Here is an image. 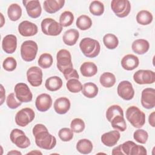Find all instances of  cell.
I'll use <instances>...</instances> for the list:
<instances>
[{
    "label": "cell",
    "mask_w": 155,
    "mask_h": 155,
    "mask_svg": "<svg viewBox=\"0 0 155 155\" xmlns=\"http://www.w3.org/2000/svg\"><path fill=\"white\" fill-rule=\"evenodd\" d=\"M54 110L56 113L64 114L68 112L70 108L71 103L70 100L65 97L58 98L54 102Z\"/></svg>",
    "instance_id": "ffe728a7"
},
{
    "label": "cell",
    "mask_w": 155,
    "mask_h": 155,
    "mask_svg": "<svg viewBox=\"0 0 155 155\" xmlns=\"http://www.w3.org/2000/svg\"><path fill=\"white\" fill-rule=\"evenodd\" d=\"M118 95L124 100L130 101L134 95V90L132 84L128 81H121L117 88Z\"/></svg>",
    "instance_id": "7c38bea8"
},
{
    "label": "cell",
    "mask_w": 155,
    "mask_h": 155,
    "mask_svg": "<svg viewBox=\"0 0 155 155\" xmlns=\"http://www.w3.org/2000/svg\"><path fill=\"white\" fill-rule=\"evenodd\" d=\"M56 66L58 70L62 73L66 80L79 79V76L76 70L73 68L70 52L65 49H61L56 54Z\"/></svg>",
    "instance_id": "6da1fadb"
},
{
    "label": "cell",
    "mask_w": 155,
    "mask_h": 155,
    "mask_svg": "<svg viewBox=\"0 0 155 155\" xmlns=\"http://www.w3.org/2000/svg\"><path fill=\"white\" fill-rule=\"evenodd\" d=\"M153 15L148 10H140L136 15V21L137 23L142 25L150 24L153 21Z\"/></svg>",
    "instance_id": "f546056e"
},
{
    "label": "cell",
    "mask_w": 155,
    "mask_h": 155,
    "mask_svg": "<svg viewBox=\"0 0 155 155\" xmlns=\"http://www.w3.org/2000/svg\"><path fill=\"white\" fill-rule=\"evenodd\" d=\"M79 47L82 53L90 58H94L98 56L101 50L99 42L90 38H83L79 43Z\"/></svg>",
    "instance_id": "3957f363"
},
{
    "label": "cell",
    "mask_w": 155,
    "mask_h": 155,
    "mask_svg": "<svg viewBox=\"0 0 155 155\" xmlns=\"http://www.w3.org/2000/svg\"><path fill=\"white\" fill-rule=\"evenodd\" d=\"M141 104L146 109L153 108L155 106V90L153 88L143 89L141 94Z\"/></svg>",
    "instance_id": "5bb4252c"
},
{
    "label": "cell",
    "mask_w": 155,
    "mask_h": 155,
    "mask_svg": "<svg viewBox=\"0 0 155 155\" xmlns=\"http://www.w3.org/2000/svg\"><path fill=\"white\" fill-rule=\"evenodd\" d=\"M17 66L16 60L13 57H7L5 58L2 63L4 69L8 71H12L15 70Z\"/></svg>",
    "instance_id": "ee69618b"
},
{
    "label": "cell",
    "mask_w": 155,
    "mask_h": 155,
    "mask_svg": "<svg viewBox=\"0 0 155 155\" xmlns=\"http://www.w3.org/2000/svg\"><path fill=\"white\" fill-rule=\"evenodd\" d=\"M90 12L94 16H101L104 12V5L99 1H92L89 6Z\"/></svg>",
    "instance_id": "8d00e7d4"
},
{
    "label": "cell",
    "mask_w": 155,
    "mask_h": 155,
    "mask_svg": "<svg viewBox=\"0 0 155 155\" xmlns=\"http://www.w3.org/2000/svg\"><path fill=\"white\" fill-rule=\"evenodd\" d=\"M139 64V58L132 54H128L123 57L121 60V65L124 70L131 71L138 67Z\"/></svg>",
    "instance_id": "44dd1931"
},
{
    "label": "cell",
    "mask_w": 155,
    "mask_h": 155,
    "mask_svg": "<svg viewBox=\"0 0 155 155\" xmlns=\"http://www.w3.org/2000/svg\"><path fill=\"white\" fill-rule=\"evenodd\" d=\"M59 138L64 142H68L73 137V131L68 128H62L58 132Z\"/></svg>",
    "instance_id": "7bdbcfd3"
},
{
    "label": "cell",
    "mask_w": 155,
    "mask_h": 155,
    "mask_svg": "<svg viewBox=\"0 0 155 155\" xmlns=\"http://www.w3.org/2000/svg\"><path fill=\"white\" fill-rule=\"evenodd\" d=\"M85 127L84 121L80 118H75L73 119L70 124V128L71 130L76 133L82 132Z\"/></svg>",
    "instance_id": "60d3db41"
},
{
    "label": "cell",
    "mask_w": 155,
    "mask_h": 155,
    "mask_svg": "<svg viewBox=\"0 0 155 155\" xmlns=\"http://www.w3.org/2000/svg\"><path fill=\"white\" fill-rule=\"evenodd\" d=\"M80 71L82 76L85 77H92L97 73V67L92 62H85L81 65Z\"/></svg>",
    "instance_id": "484cf974"
},
{
    "label": "cell",
    "mask_w": 155,
    "mask_h": 155,
    "mask_svg": "<svg viewBox=\"0 0 155 155\" xmlns=\"http://www.w3.org/2000/svg\"><path fill=\"white\" fill-rule=\"evenodd\" d=\"M42 70L36 66L31 67L27 71V78L28 82L33 87H39L42 82Z\"/></svg>",
    "instance_id": "4fadbf2b"
},
{
    "label": "cell",
    "mask_w": 155,
    "mask_h": 155,
    "mask_svg": "<svg viewBox=\"0 0 155 155\" xmlns=\"http://www.w3.org/2000/svg\"><path fill=\"white\" fill-rule=\"evenodd\" d=\"M79 37V31L76 29L71 28L64 32L62 36V39L64 44L69 46H72L76 43Z\"/></svg>",
    "instance_id": "cb8c5ba5"
},
{
    "label": "cell",
    "mask_w": 155,
    "mask_h": 155,
    "mask_svg": "<svg viewBox=\"0 0 155 155\" xmlns=\"http://www.w3.org/2000/svg\"><path fill=\"white\" fill-rule=\"evenodd\" d=\"M52 105V99L50 95L47 93H42L37 96L35 101L36 109L41 112L48 110Z\"/></svg>",
    "instance_id": "e0dca14e"
},
{
    "label": "cell",
    "mask_w": 155,
    "mask_h": 155,
    "mask_svg": "<svg viewBox=\"0 0 155 155\" xmlns=\"http://www.w3.org/2000/svg\"><path fill=\"white\" fill-rule=\"evenodd\" d=\"M126 118L135 128H140L145 123V114L138 107L131 106L126 111Z\"/></svg>",
    "instance_id": "277c9868"
},
{
    "label": "cell",
    "mask_w": 155,
    "mask_h": 155,
    "mask_svg": "<svg viewBox=\"0 0 155 155\" xmlns=\"http://www.w3.org/2000/svg\"><path fill=\"white\" fill-rule=\"evenodd\" d=\"M74 21V15L70 11L64 12L59 17V24L64 27L71 25Z\"/></svg>",
    "instance_id": "f35d334b"
},
{
    "label": "cell",
    "mask_w": 155,
    "mask_h": 155,
    "mask_svg": "<svg viewBox=\"0 0 155 155\" xmlns=\"http://www.w3.org/2000/svg\"><path fill=\"white\" fill-rule=\"evenodd\" d=\"M76 26L81 30H87L92 25V21L91 18L85 15L79 16L76 19Z\"/></svg>",
    "instance_id": "836d02e7"
},
{
    "label": "cell",
    "mask_w": 155,
    "mask_h": 155,
    "mask_svg": "<svg viewBox=\"0 0 155 155\" xmlns=\"http://www.w3.org/2000/svg\"><path fill=\"white\" fill-rule=\"evenodd\" d=\"M116 77L114 74L110 72H105L100 76L99 81L101 84L105 88H110L116 83Z\"/></svg>",
    "instance_id": "1f68e13d"
},
{
    "label": "cell",
    "mask_w": 155,
    "mask_h": 155,
    "mask_svg": "<svg viewBox=\"0 0 155 155\" xmlns=\"http://www.w3.org/2000/svg\"><path fill=\"white\" fill-rule=\"evenodd\" d=\"M98 87L97 85L91 82L85 83L83 85L82 93L88 98H94L98 93Z\"/></svg>",
    "instance_id": "83f0119b"
},
{
    "label": "cell",
    "mask_w": 155,
    "mask_h": 155,
    "mask_svg": "<svg viewBox=\"0 0 155 155\" xmlns=\"http://www.w3.org/2000/svg\"><path fill=\"white\" fill-rule=\"evenodd\" d=\"M103 42L107 48L113 50L119 45V40L116 35L112 33H108L104 36Z\"/></svg>",
    "instance_id": "d6a6232c"
},
{
    "label": "cell",
    "mask_w": 155,
    "mask_h": 155,
    "mask_svg": "<svg viewBox=\"0 0 155 155\" xmlns=\"http://www.w3.org/2000/svg\"><path fill=\"white\" fill-rule=\"evenodd\" d=\"M35 114L30 108H24L17 112L15 116V122L20 127H25L35 119Z\"/></svg>",
    "instance_id": "9c48e42d"
},
{
    "label": "cell",
    "mask_w": 155,
    "mask_h": 155,
    "mask_svg": "<svg viewBox=\"0 0 155 155\" xmlns=\"http://www.w3.org/2000/svg\"><path fill=\"white\" fill-rule=\"evenodd\" d=\"M41 30L44 34L55 36L59 35L62 30V26L54 19L47 18L44 19L41 24Z\"/></svg>",
    "instance_id": "8992f818"
},
{
    "label": "cell",
    "mask_w": 155,
    "mask_h": 155,
    "mask_svg": "<svg viewBox=\"0 0 155 155\" xmlns=\"http://www.w3.org/2000/svg\"><path fill=\"white\" fill-rule=\"evenodd\" d=\"M147 154V150L143 146L135 144L131 148L130 155H146Z\"/></svg>",
    "instance_id": "bcb514c9"
},
{
    "label": "cell",
    "mask_w": 155,
    "mask_h": 155,
    "mask_svg": "<svg viewBox=\"0 0 155 155\" xmlns=\"http://www.w3.org/2000/svg\"><path fill=\"white\" fill-rule=\"evenodd\" d=\"M133 138L138 143L144 144L148 140V134L143 129H138L134 132Z\"/></svg>",
    "instance_id": "b9f144b4"
},
{
    "label": "cell",
    "mask_w": 155,
    "mask_h": 155,
    "mask_svg": "<svg viewBox=\"0 0 155 155\" xmlns=\"http://www.w3.org/2000/svg\"><path fill=\"white\" fill-rule=\"evenodd\" d=\"M64 4V0H45L44 1L43 6L46 12L53 14L61 10Z\"/></svg>",
    "instance_id": "7402d4cb"
},
{
    "label": "cell",
    "mask_w": 155,
    "mask_h": 155,
    "mask_svg": "<svg viewBox=\"0 0 155 155\" xmlns=\"http://www.w3.org/2000/svg\"><path fill=\"white\" fill-rule=\"evenodd\" d=\"M7 15L12 21H16L22 16V8L19 5L14 3L8 7Z\"/></svg>",
    "instance_id": "f1b7e54d"
},
{
    "label": "cell",
    "mask_w": 155,
    "mask_h": 155,
    "mask_svg": "<svg viewBox=\"0 0 155 155\" xmlns=\"http://www.w3.org/2000/svg\"><path fill=\"white\" fill-rule=\"evenodd\" d=\"M38 50V46L36 42L32 40L25 41L21 46V58L26 62H31L35 59Z\"/></svg>",
    "instance_id": "5b68a950"
},
{
    "label": "cell",
    "mask_w": 155,
    "mask_h": 155,
    "mask_svg": "<svg viewBox=\"0 0 155 155\" xmlns=\"http://www.w3.org/2000/svg\"><path fill=\"white\" fill-rule=\"evenodd\" d=\"M23 5L25 6L28 15L32 18L39 17L42 13V8L40 2L38 0L23 1Z\"/></svg>",
    "instance_id": "9a60e30c"
},
{
    "label": "cell",
    "mask_w": 155,
    "mask_h": 155,
    "mask_svg": "<svg viewBox=\"0 0 155 155\" xmlns=\"http://www.w3.org/2000/svg\"><path fill=\"white\" fill-rule=\"evenodd\" d=\"M33 134L38 147L44 150H51L56 145V137L48 133L47 128L43 124H36L33 128Z\"/></svg>",
    "instance_id": "7a4b0ae2"
},
{
    "label": "cell",
    "mask_w": 155,
    "mask_h": 155,
    "mask_svg": "<svg viewBox=\"0 0 155 155\" xmlns=\"http://www.w3.org/2000/svg\"><path fill=\"white\" fill-rule=\"evenodd\" d=\"M113 128L120 131H124L127 129V124L124 116L117 115L114 117L110 122Z\"/></svg>",
    "instance_id": "e575fe53"
},
{
    "label": "cell",
    "mask_w": 155,
    "mask_h": 155,
    "mask_svg": "<svg viewBox=\"0 0 155 155\" xmlns=\"http://www.w3.org/2000/svg\"><path fill=\"white\" fill-rule=\"evenodd\" d=\"M93 147L92 142L87 139H81L76 143V150L83 154L90 153L93 150Z\"/></svg>",
    "instance_id": "4dcf8cb0"
},
{
    "label": "cell",
    "mask_w": 155,
    "mask_h": 155,
    "mask_svg": "<svg viewBox=\"0 0 155 155\" xmlns=\"http://www.w3.org/2000/svg\"><path fill=\"white\" fill-rule=\"evenodd\" d=\"M136 143L131 140H128L122 144L118 145L117 147H114L111 152L113 155L117 154H125V155H130L131 150L132 147Z\"/></svg>",
    "instance_id": "d4e9b609"
},
{
    "label": "cell",
    "mask_w": 155,
    "mask_h": 155,
    "mask_svg": "<svg viewBox=\"0 0 155 155\" xmlns=\"http://www.w3.org/2000/svg\"><path fill=\"white\" fill-rule=\"evenodd\" d=\"M120 137V133L117 130H113L103 134L101 136V142L107 147L115 145Z\"/></svg>",
    "instance_id": "d6986e66"
},
{
    "label": "cell",
    "mask_w": 155,
    "mask_h": 155,
    "mask_svg": "<svg viewBox=\"0 0 155 155\" xmlns=\"http://www.w3.org/2000/svg\"><path fill=\"white\" fill-rule=\"evenodd\" d=\"M38 26L28 21H24L18 25V31L19 34L24 37L33 36L38 33Z\"/></svg>",
    "instance_id": "2e32d148"
},
{
    "label": "cell",
    "mask_w": 155,
    "mask_h": 155,
    "mask_svg": "<svg viewBox=\"0 0 155 155\" xmlns=\"http://www.w3.org/2000/svg\"><path fill=\"white\" fill-rule=\"evenodd\" d=\"M154 117H155V112L153 111L150 115H149V117H148V122L150 125L152 127H154L155 125H154V122H155V119H154Z\"/></svg>",
    "instance_id": "7dc6e473"
},
{
    "label": "cell",
    "mask_w": 155,
    "mask_h": 155,
    "mask_svg": "<svg viewBox=\"0 0 155 155\" xmlns=\"http://www.w3.org/2000/svg\"><path fill=\"white\" fill-rule=\"evenodd\" d=\"M1 15V27H2L3 25H4V24L5 22V20L4 19V16H3V15L2 13H0Z\"/></svg>",
    "instance_id": "f907efd6"
},
{
    "label": "cell",
    "mask_w": 155,
    "mask_h": 155,
    "mask_svg": "<svg viewBox=\"0 0 155 155\" xmlns=\"http://www.w3.org/2000/svg\"><path fill=\"white\" fill-rule=\"evenodd\" d=\"M111 8L117 17L125 18L131 11V4L128 0H113L111 2Z\"/></svg>",
    "instance_id": "52a82bcc"
},
{
    "label": "cell",
    "mask_w": 155,
    "mask_h": 155,
    "mask_svg": "<svg viewBox=\"0 0 155 155\" xmlns=\"http://www.w3.org/2000/svg\"><path fill=\"white\" fill-rule=\"evenodd\" d=\"M14 90L16 98L21 102H29L31 101L33 94L26 84L22 82L16 84Z\"/></svg>",
    "instance_id": "8fae6325"
},
{
    "label": "cell",
    "mask_w": 155,
    "mask_h": 155,
    "mask_svg": "<svg viewBox=\"0 0 155 155\" xmlns=\"http://www.w3.org/2000/svg\"><path fill=\"white\" fill-rule=\"evenodd\" d=\"M150 48V44L148 41L144 39L135 40L131 45L132 50L137 54H143L147 53Z\"/></svg>",
    "instance_id": "603a6c76"
},
{
    "label": "cell",
    "mask_w": 155,
    "mask_h": 155,
    "mask_svg": "<svg viewBox=\"0 0 155 155\" xmlns=\"http://www.w3.org/2000/svg\"><path fill=\"white\" fill-rule=\"evenodd\" d=\"M62 81L59 76H54L48 78L45 83V88L50 91H55L59 90L62 86Z\"/></svg>",
    "instance_id": "4316f807"
},
{
    "label": "cell",
    "mask_w": 155,
    "mask_h": 155,
    "mask_svg": "<svg viewBox=\"0 0 155 155\" xmlns=\"http://www.w3.org/2000/svg\"><path fill=\"white\" fill-rule=\"evenodd\" d=\"M6 103L8 108L11 109L17 108L22 104V102L18 100L16 94H15L13 93H12L8 95L6 99Z\"/></svg>",
    "instance_id": "f6af8a7d"
},
{
    "label": "cell",
    "mask_w": 155,
    "mask_h": 155,
    "mask_svg": "<svg viewBox=\"0 0 155 155\" xmlns=\"http://www.w3.org/2000/svg\"><path fill=\"white\" fill-rule=\"evenodd\" d=\"M7 154L8 155H9V154H13V155H17V154H20V155H21L22 154V153L20 152V151H17V150H12V151H9L8 153H7Z\"/></svg>",
    "instance_id": "681fc988"
},
{
    "label": "cell",
    "mask_w": 155,
    "mask_h": 155,
    "mask_svg": "<svg viewBox=\"0 0 155 155\" xmlns=\"http://www.w3.org/2000/svg\"><path fill=\"white\" fill-rule=\"evenodd\" d=\"M5 91L4 88V87L1 84V104H0L1 105L3 104V102L5 100Z\"/></svg>",
    "instance_id": "c3c4849f"
},
{
    "label": "cell",
    "mask_w": 155,
    "mask_h": 155,
    "mask_svg": "<svg viewBox=\"0 0 155 155\" xmlns=\"http://www.w3.org/2000/svg\"><path fill=\"white\" fill-rule=\"evenodd\" d=\"M66 87L69 91L73 93L80 92L82 88L81 82L77 79H71L68 80L66 84Z\"/></svg>",
    "instance_id": "ab89813d"
},
{
    "label": "cell",
    "mask_w": 155,
    "mask_h": 155,
    "mask_svg": "<svg viewBox=\"0 0 155 155\" xmlns=\"http://www.w3.org/2000/svg\"><path fill=\"white\" fill-rule=\"evenodd\" d=\"M12 143L20 148H26L30 145V140L24 132L19 129H13L10 134Z\"/></svg>",
    "instance_id": "ba28073f"
},
{
    "label": "cell",
    "mask_w": 155,
    "mask_h": 155,
    "mask_svg": "<svg viewBox=\"0 0 155 155\" xmlns=\"http://www.w3.org/2000/svg\"><path fill=\"white\" fill-rule=\"evenodd\" d=\"M2 48L7 54L13 53L17 48V38L14 35H7L2 39Z\"/></svg>",
    "instance_id": "ac0fdd59"
},
{
    "label": "cell",
    "mask_w": 155,
    "mask_h": 155,
    "mask_svg": "<svg viewBox=\"0 0 155 155\" xmlns=\"http://www.w3.org/2000/svg\"><path fill=\"white\" fill-rule=\"evenodd\" d=\"M53 57L50 53H44L42 54L38 59V65L42 68L46 69L50 68L53 64Z\"/></svg>",
    "instance_id": "74e56055"
},
{
    "label": "cell",
    "mask_w": 155,
    "mask_h": 155,
    "mask_svg": "<svg viewBox=\"0 0 155 155\" xmlns=\"http://www.w3.org/2000/svg\"><path fill=\"white\" fill-rule=\"evenodd\" d=\"M120 115L124 116V111L118 105H113L108 108L106 111V117L110 122L112 119L116 116Z\"/></svg>",
    "instance_id": "d590c367"
},
{
    "label": "cell",
    "mask_w": 155,
    "mask_h": 155,
    "mask_svg": "<svg viewBox=\"0 0 155 155\" xmlns=\"http://www.w3.org/2000/svg\"><path fill=\"white\" fill-rule=\"evenodd\" d=\"M133 79L140 85L153 84L155 81L154 72L150 70H139L133 74Z\"/></svg>",
    "instance_id": "30bf717a"
},
{
    "label": "cell",
    "mask_w": 155,
    "mask_h": 155,
    "mask_svg": "<svg viewBox=\"0 0 155 155\" xmlns=\"http://www.w3.org/2000/svg\"><path fill=\"white\" fill-rule=\"evenodd\" d=\"M31 153H34V154H42V153L40 152V151H31L30 153H28V154H31Z\"/></svg>",
    "instance_id": "816d5d0a"
}]
</instances>
